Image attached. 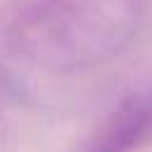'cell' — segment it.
I'll list each match as a JSON object with an SVG mask.
<instances>
[{"label":"cell","mask_w":152,"mask_h":152,"mask_svg":"<svg viewBox=\"0 0 152 152\" xmlns=\"http://www.w3.org/2000/svg\"><path fill=\"white\" fill-rule=\"evenodd\" d=\"M147 21V0H17L5 48L45 74H78L126 52Z\"/></svg>","instance_id":"1"},{"label":"cell","mask_w":152,"mask_h":152,"mask_svg":"<svg viewBox=\"0 0 152 152\" xmlns=\"http://www.w3.org/2000/svg\"><path fill=\"white\" fill-rule=\"evenodd\" d=\"M19 97H21L19 83L12 78V74H7L5 69H0V119L7 116L17 107Z\"/></svg>","instance_id":"3"},{"label":"cell","mask_w":152,"mask_h":152,"mask_svg":"<svg viewBox=\"0 0 152 152\" xmlns=\"http://www.w3.org/2000/svg\"><path fill=\"white\" fill-rule=\"evenodd\" d=\"M152 145V88L124 95L81 152H140Z\"/></svg>","instance_id":"2"}]
</instances>
